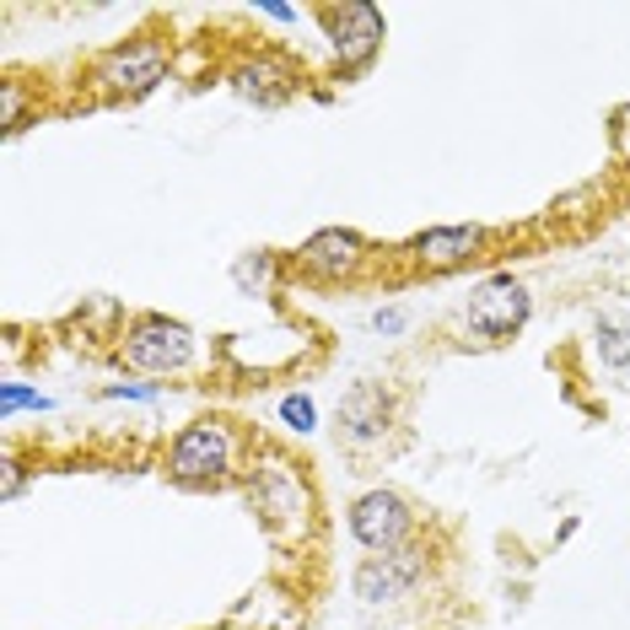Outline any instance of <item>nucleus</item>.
<instances>
[{"label": "nucleus", "instance_id": "nucleus-1", "mask_svg": "<svg viewBox=\"0 0 630 630\" xmlns=\"http://www.w3.org/2000/svg\"><path fill=\"white\" fill-rule=\"evenodd\" d=\"M167 470L183 485H216V479H227V470H232V432L221 421L183 426L178 442H172V453H167Z\"/></svg>", "mask_w": 630, "mask_h": 630}, {"label": "nucleus", "instance_id": "nucleus-2", "mask_svg": "<svg viewBox=\"0 0 630 630\" xmlns=\"http://www.w3.org/2000/svg\"><path fill=\"white\" fill-rule=\"evenodd\" d=\"M528 323V286L517 275H490L470 297V329L479 339H512Z\"/></svg>", "mask_w": 630, "mask_h": 630}, {"label": "nucleus", "instance_id": "nucleus-3", "mask_svg": "<svg viewBox=\"0 0 630 630\" xmlns=\"http://www.w3.org/2000/svg\"><path fill=\"white\" fill-rule=\"evenodd\" d=\"M125 356L141 367V372H178L189 356H194V334L183 329V323H172V318L162 313H146L136 329H130V345H125Z\"/></svg>", "mask_w": 630, "mask_h": 630}, {"label": "nucleus", "instance_id": "nucleus-4", "mask_svg": "<svg viewBox=\"0 0 630 630\" xmlns=\"http://www.w3.org/2000/svg\"><path fill=\"white\" fill-rule=\"evenodd\" d=\"M318 16H323V27H329V43H334L339 65H367V60L377 54V43H383V16H377V5L345 0V5H323Z\"/></svg>", "mask_w": 630, "mask_h": 630}, {"label": "nucleus", "instance_id": "nucleus-5", "mask_svg": "<svg viewBox=\"0 0 630 630\" xmlns=\"http://www.w3.org/2000/svg\"><path fill=\"white\" fill-rule=\"evenodd\" d=\"M421 577H426V555L410 550V544H399V550L372 555V561L356 571V599H367V604H394V599H404Z\"/></svg>", "mask_w": 630, "mask_h": 630}, {"label": "nucleus", "instance_id": "nucleus-6", "mask_svg": "<svg viewBox=\"0 0 630 630\" xmlns=\"http://www.w3.org/2000/svg\"><path fill=\"white\" fill-rule=\"evenodd\" d=\"M350 533L367 544V550H399L404 544V533H410V506H404V496H394V490H367L356 506H350Z\"/></svg>", "mask_w": 630, "mask_h": 630}, {"label": "nucleus", "instance_id": "nucleus-7", "mask_svg": "<svg viewBox=\"0 0 630 630\" xmlns=\"http://www.w3.org/2000/svg\"><path fill=\"white\" fill-rule=\"evenodd\" d=\"M162 70H167L162 43L141 38V43H119V49H108L103 65H98V81H108L114 92H152V87L162 81Z\"/></svg>", "mask_w": 630, "mask_h": 630}, {"label": "nucleus", "instance_id": "nucleus-8", "mask_svg": "<svg viewBox=\"0 0 630 630\" xmlns=\"http://www.w3.org/2000/svg\"><path fill=\"white\" fill-rule=\"evenodd\" d=\"M361 237L356 232H345V227H323L313 232L308 243H303V270L318 275V281H345V275H356V265H361Z\"/></svg>", "mask_w": 630, "mask_h": 630}, {"label": "nucleus", "instance_id": "nucleus-9", "mask_svg": "<svg viewBox=\"0 0 630 630\" xmlns=\"http://www.w3.org/2000/svg\"><path fill=\"white\" fill-rule=\"evenodd\" d=\"M339 432L350 442H377L388 432V394L377 383H356L345 399H339Z\"/></svg>", "mask_w": 630, "mask_h": 630}, {"label": "nucleus", "instance_id": "nucleus-10", "mask_svg": "<svg viewBox=\"0 0 630 630\" xmlns=\"http://www.w3.org/2000/svg\"><path fill=\"white\" fill-rule=\"evenodd\" d=\"M479 243H485L479 227H432V232H421V237L410 243V254H415L426 270H453V265L474 259Z\"/></svg>", "mask_w": 630, "mask_h": 630}, {"label": "nucleus", "instance_id": "nucleus-11", "mask_svg": "<svg viewBox=\"0 0 630 630\" xmlns=\"http://www.w3.org/2000/svg\"><path fill=\"white\" fill-rule=\"evenodd\" d=\"M232 87L243 98H254V103H281L292 92V76L281 65H270V60H254V65H237L232 70Z\"/></svg>", "mask_w": 630, "mask_h": 630}, {"label": "nucleus", "instance_id": "nucleus-12", "mask_svg": "<svg viewBox=\"0 0 630 630\" xmlns=\"http://www.w3.org/2000/svg\"><path fill=\"white\" fill-rule=\"evenodd\" d=\"M599 356L615 372H630V318H615V313L599 318Z\"/></svg>", "mask_w": 630, "mask_h": 630}, {"label": "nucleus", "instance_id": "nucleus-13", "mask_svg": "<svg viewBox=\"0 0 630 630\" xmlns=\"http://www.w3.org/2000/svg\"><path fill=\"white\" fill-rule=\"evenodd\" d=\"M281 421L292 426V432H313V399L308 394H292V399H281Z\"/></svg>", "mask_w": 630, "mask_h": 630}, {"label": "nucleus", "instance_id": "nucleus-14", "mask_svg": "<svg viewBox=\"0 0 630 630\" xmlns=\"http://www.w3.org/2000/svg\"><path fill=\"white\" fill-rule=\"evenodd\" d=\"M16 410H49V399H43V394H27V388H16V383H5V388H0V415H16Z\"/></svg>", "mask_w": 630, "mask_h": 630}, {"label": "nucleus", "instance_id": "nucleus-15", "mask_svg": "<svg viewBox=\"0 0 630 630\" xmlns=\"http://www.w3.org/2000/svg\"><path fill=\"white\" fill-rule=\"evenodd\" d=\"M108 399H157V388H141V383H114Z\"/></svg>", "mask_w": 630, "mask_h": 630}, {"label": "nucleus", "instance_id": "nucleus-16", "mask_svg": "<svg viewBox=\"0 0 630 630\" xmlns=\"http://www.w3.org/2000/svg\"><path fill=\"white\" fill-rule=\"evenodd\" d=\"M372 323H377L383 334H399V329H404V313H394V308H388V313H372Z\"/></svg>", "mask_w": 630, "mask_h": 630}, {"label": "nucleus", "instance_id": "nucleus-17", "mask_svg": "<svg viewBox=\"0 0 630 630\" xmlns=\"http://www.w3.org/2000/svg\"><path fill=\"white\" fill-rule=\"evenodd\" d=\"M265 11H270L275 22H292V16H297V11H292V5H281V0H265Z\"/></svg>", "mask_w": 630, "mask_h": 630}]
</instances>
